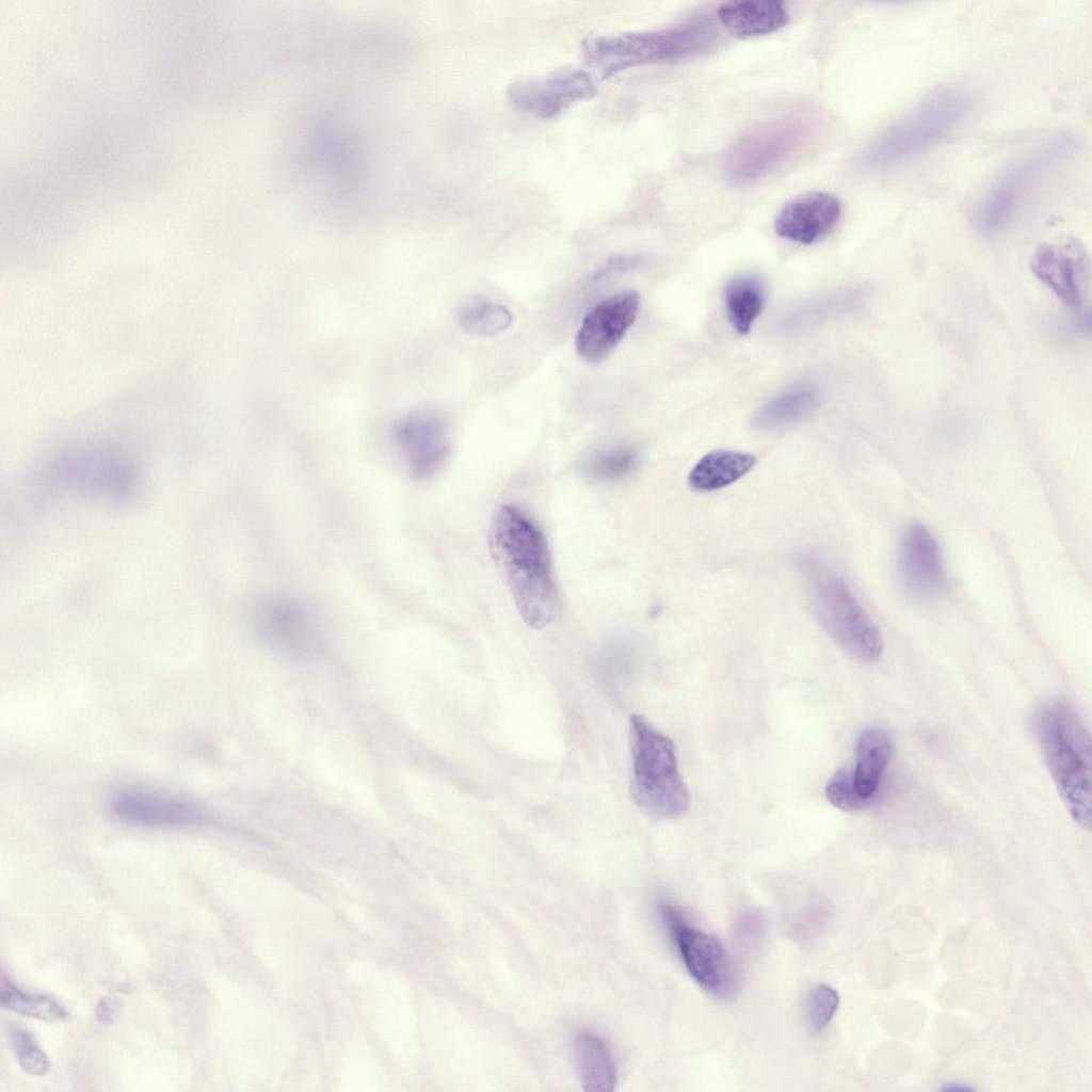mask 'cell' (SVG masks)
<instances>
[{"mask_svg":"<svg viewBox=\"0 0 1092 1092\" xmlns=\"http://www.w3.org/2000/svg\"><path fill=\"white\" fill-rule=\"evenodd\" d=\"M819 399V389L814 384H797L761 406L752 418V427L760 431L786 427L813 412Z\"/></svg>","mask_w":1092,"mask_h":1092,"instance_id":"obj_20","label":"cell"},{"mask_svg":"<svg viewBox=\"0 0 1092 1092\" xmlns=\"http://www.w3.org/2000/svg\"><path fill=\"white\" fill-rule=\"evenodd\" d=\"M765 300V284L758 275L745 273L728 280L724 287V303L737 333L745 335L750 332L764 309Z\"/></svg>","mask_w":1092,"mask_h":1092,"instance_id":"obj_23","label":"cell"},{"mask_svg":"<svg viewBox=\"0 0 1092 1092\" xmlns=\"http://www.w3.org/2000/svg\"><path fill=\"white\" fill-rule=\"evenodd\" d=\"M716 38L712 23L702 18L667 30L592 36L581 47L585 63L607 79L628 68L703 53Z\"/></svg>","mask_w":1092,"mask_h":1092,"instance_id":"obj_3","label":"cell"},{"mask_svg":"<svg viewBox=\"0 0 1092 1092\" xmlns=\"http://www.w3.org/2000/svg\"><path fill=\"white\" fill-rule=\"evenodd\" d=\"M841 215V203L830 193L814 191L786 202L774 219L775 232L802 244L822 240L836 226Z\"/></svg>","mask_w":1092,"mask_h":1092,"instance_id":"obj_15","label":"cell"},{"mask_svg":"<svg viewBox=\"0 0 1092 1092\" xmlns=\"http://www.w3.org/2000/svg\"><path fill=\"white\" fill-rule=\"evenodd\" d=\"M394 436L407 470L416 480L434 477L449 456L448 427L436 413L417 411L406 415L396 425Z\"/></svg>","mask_w":1092,"mask_h":1092,"instance_id":"obj_14","label":"cell"},{"mask_svg":"<svg viewBox=\"0 0 1092 1092\" xmlns=\"http://www.w3.org/2000/svg\"><path fill=\"white\" fill-rule=\"evenodd\" d=\"M971 102L970 95L960 89L935 92L880 133L865 149L863 161L886 166L922 152L963 121Z\"/></svg>","mask_w":1092,"mask_h":1092,"instance_id":"obj_6","label":"cell"},{"mask_svg":"<svg viewBox=\"0 0 1092 1092\" xmlns=\"http://www.w3.org/2000/svg\"><path fill=\"white\" fill-rule=\"evenodd\" d=\"M512 320V314L504 306L479 296L468 299L457 310L461 327L475 336L498 335L511 325Z\"/></svg>","mask_w":1092,"mask_h":1092,"instance_id":"obj_24","label":"cell"},{"mask_svg":"<svg viewBox=\"0 0 1092 1092\" xmlns=\"http://www.w3.org/2000/svg\"><path fill=\"white\" fill-rule=\"evenodd\" d=\"M637 450L628 445H616L591 454L581 465L582 472L598 482H616L638 467Z\"/></svg>","mask_w":1092,"mask_h":1092,"instance_id":"obj_26","label":"cell"},{"mask_svg":"<svg viewBox=\"0 0 1092 1092\" xmlns=\"http://www.w3.org/2000/svg\"><path fill=\"white\" fill-rule=\"evenodd\" d=\"M123 1009L124 1001L121 997L107 995L96 1005L95 1015L101 1025H113L119 1019Z\"/></svg>","mask_w":1092,"mask_h":1092,"instance_id":"obj_30","label":"cell"},{"mask_svg":"<svg viewBox=\"0 0 1092 1092\" xmlns=\"http://www.w3.org/2000/svg\"><path fill=\"white\" fill-rule=\"evenodd\" d=\"M629 733L635 803L655 820L679 818L688 810L690 798L673 741L639 713L630 714Z\"/></svg>","mask_w":1092,"mask_h":1092,"instance_id":"obj_4","label":"cell"},{"mask_svg":"<svg viewBox=\"0 0 1092 1092\" xmlns=\"http://www.w3.org/2000/svg\"><path fill=\"white\" fill-rule=\"evenodd\" d=\"M575 1057L581 1083L589 1092H610L616 1083V1067L605 1041L580 1032L575 1040Z\"/></svg>","mask_w":1092,"mask_h":1092,"instance_id":"obj_22","label":"cell"},{"mask_svg":"<svg viewBox=\"0 0 1092 1092\" xmlns=\"http://www.w3.org/2000/svg\"><path fill=\"white\" fill-rule=\"evenodd\" d=\"M1034 276L1066 306L1083 305L1090 284V257L1083 243L1062 236L1041 243L1032 254Z\"/></svg>","mask_w":1092,"mask_h":1092,"instance_id":"obj_10","label":"cell"},{"mask_svg":"<svg viewBox=\"0 0 1092 1092\" xmlns=\"http://www.w3.org/2000/svg\"><path fill=\"white\" fill-rule=\"evenodd\" d=\"M893 754V738L880 726L865 728L856 744V764L852 770L854 786L863 798L874 800L882 776Z\"/></svg>","mask_w":1092,"mask_h":1092,"instance_id":"obj_19","label":"cell"},{"mask_svg":"<svg viewBox=\"0 0 1092 1092\" xmlns=\"http://www.w3.org/2000/svg\"><path fill=\"white\" fill-rule=\"evenodd\" d=\"M660 913L692 979L719 998L733 997L738 990V971L722 942L692 926L676 905L662 904Z\"/></svg>","mask_w":1092,"mask_h":1092,"instance_id":"obj_7","label":"cell"},{"mask_svg":"<svg viewBox=\"0 0 1092 1092\" xmlns=\"http://www.w3.org/2000/svg\"><path fill=\"white\" fill-rule=\"evenodd\" d=\"M597 86L587 70L565 67L537 78L513 82L508 89L512 105L540 118H551L571 106L593 98Z\"/></svg>","mask_w":1092,"mask_h":1092,"instance_id":"obj_11","label":"cell"},{"mask_svg":"<svg viewBox=\"0 0 1092 1092\" xmlns=\"http://www.w3.org/2000/svg\"><path fill=\"white\" fill-rule=\"evenodd\" d=\"M640 296L622 291L596 304L583 318L575 338L578 355L589 364L604 362L636 321Z\"/></svg>","mask_w":1092,"mask_h":1092,"instance_id":"obj_13","label":"cell"},{"mask_svg":"<svg viewBox=\"0 0 1092 1092\" xmlns=\"http://www.w3.org/2000/svg\"><path fill=\"white\" fill-rule=\"evenodd\" d=\"M800 566L810 607L823 628L855 660L877 661L883 652L881 633L847 583L814 557L802 558Z\"/></svg>","mask_w":1092,"mask_h":1092,"instance_id":"obj_5","label":"cell"},{"mask_svg":"<svg viewBox=\"0 0 1092 1092\" xmlns=\"http://www.w3.org/2000/svg\"><path fill=\"white\" fill-rule=\"evenodd\" d=\"M1040 164V158L1032 157L1008 171L997 182L977 212L976 225L981 232L991 235L1006 225Z\"/></svg>","mask_w":1092,"mask_h":1092,"instance_id":"obj_17","label":"cell"},{"mask_svg":"<svg viewBox=\"0 0 1092 1092\" xmlns=\"http://www.w3.org/2000/svg\"><path fill=\"white\" fill-rule=\"evenodd\" d=\"M112 810L126 822L148 828L190 825L204 820V813L195 804L140 788L118 792L112 800Z\"/></svg>","mask_w":1092,"mask_h":1092,"instance_id":"obj_16","label":"cell"},{"mask_svg":"<svg viewBox=\"0 0 1092 1092\" xmlns=\"http://www.w3.org/2000/svg\"><path fill=\"white\" fill-rule=\"evenodd\" d=\"M0 1003L18 1014L45 1022L62 1023L69 1017L67 1010L54 999L22 992L3 974L0 977Z\"/></svg>","mask_w":1092,"mask_h":1092,"instance_id":"obj_25","label":"cell"},{"mask_svg":"<svg viewBox=\"0 0 1092 1092\" xmlns=\"http://www.w3.org/2000/svg\"><path fill=\"white\" fill-rule=\"evenodd\" d=\"M12 1043L18 1063L26 1073L44 1076L49 1072L50 1062L47 1055L28 1031L14 1030Z\"/></svg>","mask_w":1092,"mask_h":1092,"instance_id":"obj_29","label":"cell"},{"mask_svg":"<svg viewBox=\"0 0 1092 1092\" xmlns=\"http://www.w3.org/2000/svg\"><path fill=\"white\" fill-rule=\"evenodd\" d=\"M752 454L716 450L705 454L689 473V485L697 492L717 491L733 484L755 465Z\"/></svg>","mask_w":1092,"mask_h":1092,"instance_id":"obj_21","label":"cell"},{"mask_svg":"<svg viewBox=\"0 0 1092 1092\" xmlns=\"http://www.w3.org/2000/svg\"><path fill=\"white\" fill-rule=\"evenodd\" d=\"M839 1005V995L826 984L812 986L803 999V1017L812 1032L822 1031L833 1018Z\"/></svg>","mask_w":1092,"mask_h":1092,"instance_id":"obj_27","label":"cell"},{"mask_svg":"<svg viewBox=\"0 0 1092 1092\" xmlns=\"http://www.w3.org/2000/svg\"><path fill=\"white\" fill-rule=\"evenodd\" d=\"M252 629L271 648L295 659L310 658L321 646L319 624L309 608L285 594H262L248 609Z\"/></svg>","mask_w":1092,"mask_h":1092,"instance_id":"obj_9","label":"cell"},{"mask_svg":"<svg viewBox=\"0 0 1092 1092\" xmlns=\"http://www.w3.org/2000/svg\"><path fill=\"white\" fill-rule=\"evenodd\" d=\"M825 796L830 803L848 813L861 812L873 802L872 799L860 796L849 769H840L832 775L825 786Z\"/></svg>","mask_w":1092,"mask_h":1092,"instance_id":"obj_28","label":"cell"},{"mask_svg":"<svg viewBox=\"0 0 1092 1092\" xmlns=\"http://www.w3.org/2000/svg\"><path fill=\"white\" fill-rule=\"evenodd\" d=\"M717 16L726 31L739 38L775 32L790 19L785 2L780 0L727 1L718 7Z\"/></svg>","mask_w":1092,"mask_h":1092,"instance_id":"obj_18","label":"cell"},{"mask_svg":"<svg viewBox=\"0 0 1092 1092\" xmlns=\"http://www.w3.org/2000/svg\"><path fill=\"white\" fill-rule=\"evenodd\" d=\"M488 544L524 622L535 629L552 624L561 598L542 529L518 507L504 504L492 520Z\"/></svg>","mask_w":1092,"mask_h":1092,"instance_id":"obj_1","label":"cell"},{"mask_svg":"<svg viewBox=\"0 0 1092 1092\" xmlns=\"http://www.w3.org/2000/svg\"><path fill=\"white\" fill-rule=\"evenodd\" d=\"M898 577L904 593L918 603H929L943 593L946 575L940 545L921 523L903 531L897 551Z\"/></svg>","mask_w":1092,"mask_h":1092,"instance_id":"obj_12","label":"cell"},{"mask_svg":"<svg viewBox=\"0 0 1092 1092\" xmlns=\"http://www.w3.org/2000/svg\"><path fill=\"white\" fill-rule=\"evenodd\" d=\"M1037 733L1055 786L1073 820L1090 831L1092 815V751L1090 733L1063 702L1046 705L1038 714Z\"/></svg>","mask_w":1092,"mask_h":1092,"instance_id":"obj_2","label":"cell"},{"mask_svg":"<svg viewBox=\"0 0 1092 1092\" xmlns=\"http://www.w3.org/2000/svg\"><path fill=\"white\" fill-rule=\"evenodd\" d=\"M806 132L804 124L794 119H778L751 128L736 140L726 155V179L732 186L743 187L769 175L802 146Z\"/></svg>","mask_w":1092,"mask_h":1092,"instance_id":"obj_8","label":"cell"}]
</instances>
